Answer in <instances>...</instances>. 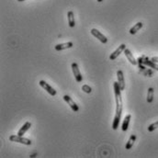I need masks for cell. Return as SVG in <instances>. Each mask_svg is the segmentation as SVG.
<instances>
[{
  "instance_id": "1",
  "label": "cell",
  "mask_w": 158,
  "mask_h": 158,
  "mask_svg": "<svg viewBox=\"0 0 158 158\" xmlns=\"http://www.w3.org/2000/svg\"><path fill=\"white\" fill-rule=\"evenodd\" d=\"M114 94H115V100H116V114L112 123V129L116 131L119 125L120 118L122 113V90H120L118 82H114Z\"/></svg>"
},
{
  "instance_id": "2",
  "label": "cell",
  "mask_w": 158,
  "mask_h": 158,
  "mask_svg": "<svg viewBox=\"0 0 158 158\" xmlns=\"http://www.w3.org/2000/svg\"><path fill=\"white\" fill-rule=\"evenodd\" d=\"M9 141L10 142H19V144H25V145H31V141L29 139L24 138L23 136H19V135H10L9 136Z\"/></svg>"
},
{
  "instance_id": "3",
  "label": "cell",
  "mask_w": 158,
  "mask_h": 158,
  "mask_svg": "<svg viewBox=\"0 0 158 158\" xmlns=\"http://www.w3.org/2000/svg\"><path fill=\"white\" fill-rule=\"evenodd\" d=\"M39 84H40V86L43 88V89H45L46 91L51 95V96H52V97H54V96H56V94H57V92H56V90L52 87H51L48 83H46L44 80H41L40 82H39Z\"/></svg>"
},
{
  "instance_id": "4",
  "label": "cell",
  "mask_w": 158,
  "mask_h": 158,
  "mask_svg": "<svg viewBox=\"0 0 158 158\" xmlns=\"http://www.w3.org/2000/svg\"><path fill=\"white\" fill-rule=\"evenodd\" d=\"M72 70H73V74L74 76V78H76V82L78 83H81L83 81V76L80 73V70L78 68V65L76 63H73L72 64Z\"/></svg>"
},
{
  "instance_id": "5",
  "label": "cell",
  "mask_w": 158,
  "mask_h": 158,
  "mask_svg": "<svg viewBox=\"0 0 158 158\" xmlns=\"http://www.w3.org/2000/svg\"><path fill=\"white\" fill-rule=\"evenodd\" d=\"M91 34L93 36H95L97 39H99L102 43H107L108 42V39H107V37L105 36L104 34H102L99 31H97V29H91Z\"/></svg>"
},
{
  "instance_id": "6",
  "label": "cell",
  "mask_w": 158,
  "mask_h": 158,
  "mask_svg": "<svg viewBox=\"0 0 158 158\" xmlns=\"http://www.w3.org/2000/svg\"><path fill=\"white\" fill-rule=\"evenodd\" d=\"M125 49H126V45H125L124 43H122V45H119V48H118L116 51H114L110 54L109 59L111 60V61H114V60H116V59L118 58V56H119L120 54H122V51H124Z\"/></svg>"
},
{
  "instance_id": "7",
  "label": "cell",
  "mask_w": 158,
  "mask_h": 158,
  "mask_svg": "<svg viewBox=\"0 0 158 158\" xmlns=\"http://www.w3.org/2000/svg\"><path fill=\"white\" fill-rule=\"evenodd\" d=\"M64 101H65L67 104L69 105L70 108H71L74 112H77V111L79 110V107L77 106V105L76 104V102H74L68 95H64Z\"/></svg>"
},
{
  "instance_id": "8",
  "label": "cell",
  "mask_w": 158,
  "mask_h": 158,
  "mask_svg": "<svg viewBox=\"0 0 158 158\" xmlns=\"http://www.w3.org/2000/svg\"><path fill=\"white\" fill-rule=\"evenodd\" d=\"M117 78H118V84L120 88V90L125 89V80H124V74L122 70H119L117 72Z\"/></svg>"
},
{
  "instance_id": "9",
  "label": "cell",
  "mask_w": 158,
  "mask_h": 158,
  "mask_svg": "<svg viewBox=\"0 0 158 158\" xmlns=\"http://www.w3.org/2000/svg\"><path fill=\"white\" fill-rule=\"evenodd\" d=\"M138 61H142V64H144L149 66L150 68H153V69L158 71V64H157V63L153 62L152 60H151V61H150V60H148V59H144V60L142 58H139V59H138Z\"/></svg>"
},
{
  "instance_id": "10",
  "label": "cell",
  "mask_w": 158,
  "mask_h": 158,
  "mask_svg": "<svg viewBox=\"0 0 158 158\" xmlns=\"http://www.w3.org/2000/svg\"><path fill=\"white\" fill-rule=\"evenodd\" d=\"M124 54H125L126 58L128 59V61H129L132 64H133V65H137V64H138V61H136V60H135V58L133 57L131 51H130L129 49L126 48V49L124 50Z\"/></svg>"
},
{
  "instance_id": "11",
  "label": "cell",
  "mask_w": 158,
  "mask_h": 158,
  "mask_svg": "<svg viewBox=\"0 0 158 158\" xmlns=\"http://www.w3.org/2000/svg\"><path fill=\"white\" fill-rule=\"evenodd\" d=\"M74 46V43L69 41V42H64V43H60L57 44L55 46V50L60 51H63V50H66V49H70Z\"/></svg>"
},
{
  "instance_id": "12",
  "label": "cell",
  "mask_w": 158,
  "mask_h": 158,
  "mask_svg": "<svg viewBox=\"0 0 158 158\" xmlns=\"http://www.w3.org/2000/svg\"><path fill=\"white\" fill-rule=\"evenodd\" d=\"M31 123L29 122H27L23 126L20 128V130L18 132V135H19V136H23V135L26 133V132H28L29 129H31Z\"/></svg>"
},
{
  "instance_id": "13",
  "label": "cell",
  "mask_w": 158,
  "mask_h": 158,
  "mask_svg": "<svg viewBox=\"0 0 158 158\" xmlns=\"http://www.w3.org/2000/svg\"><path fill=\"white\" fill-rule=\"evenodd\" d=\"M67 19H68V24L71 28L76 26V21H74V15L73 11H69L67 13Z\"/></svg>"
},
{
  "instance_id": "14",
  "label": "cell",
  "mask_w": 158,
  "mask_h": 158,
  "mask_svg": "<svg viewBox=\"0 0 158 158\" xmlns=\"http://www.w3.org/2000/svg\"><path fill=\"white\" fill-rule=\"evenodd\" d=\"M132 119V115L131 114H128L124 120H123V123H122V129L123 132H126L128 130V128H129V124H130V120Z\"/></svg>"
},
{
  "instance_id": "15",
  "label": "cell",
  "mask_w": 158,
  "mask_h": 158,
  "mask_svg": "<svg viewBox=\"0 0 158 158\" xmlns=\"http://www.w3.org/2000/svg\"><path fill=\"white\" fill-rule=\"evenodd\" d=\"M135 141H136V135H135V134H132V135H131V137H130V139H129V141L127 142L125 148H126L127 150L132 149V147L133 146Z\"/></svg>"
},
{
  "instance_id": "16",
  "label": "cell",
  "mask_w": 158,
  "mask_h": 158,
  "mask_svg": "<svg viewBox=\"0 0 158 158\" xmlns=\"http://www.w3.org/2000/svg\"><path fill=\"white\" fill-rule=\"evenodd\" d=\"M142 22H138V23H136L135 24L131 29H130V33L132 34V35H133V34H135V33H137V31H139L140 29L142 28Z\"/></svg>"
},
{
  "instance_id": "17",
  "label": "cell",
  "mask_w": 158,
  "mask_h": 158,
  "mask_svg": "<svg viewBox=\"0 0 158 158\" xmlns=\"http://www.w3.org/2000/svg\"><path fill=\"white\" fill-rule=\"evenodd\" d=\"M154 100V88L149 87L148 88V93H147V102L152 103Z\"/></svg>"
},
{
  "instance_id": "18",
  "label": "cell",
  "mask_w": 158,
  "mask_h": 158,
  "mask_svg": "<svg viewBox=\"0 0 158 158\" xmlns=\"http://www.w3.org/2000/svg\"><path fill=\"white\" fill-rule=\"evenodd\" d=\"M158 128V122H154V123H153V124H151L149 127H148V132H154V130H156Z\"/></svg>"
},
{
  "instance_id": "19",
  "label": "cell",
  "mask_w": 158,
  "mask_h": 158,
  "mask_svg": "<svg viewBox=\"0 0 158 158\" xmlns=\"http://www.w3.org/2000/svg\"><path fill=\"white\" fill-rule=\"evenodd\" d=\"M82 90L84 92H86V93H91V91H92V89H91V87H88L87 85H84L82 87Z\"/></svg>"
},
{
  "instance_id": "20",
  "label": "cell",
  "mask_w": 158,
  "mask_h": 158,
  "mask_svg": "<svg viewBox=\"0 0 158 158\" xmlns=\"http://www.w3.org/2000/svg\"><path fill=\"white\" fill-rule=\"evenodd\" d=\"M151 60H152L153 62H154V63H157V64H158V57H153Z\"/></svg>"
},
{
  "instance_id": "21",
  "label": "cell",
  "mask_w": 158,
  "mask_h": 158,
  "mask_svg": "<svg viewBox=\"0 0 158 158\" xmlns=\"http://www.w3.org/2000/svg\"><path fill=\"white\" fill-rule=\"evenodd\" d=\"M19 2H23V1H25V0H18Z\"/></svg>"
},
{
  "instance_id": "22",
  "label": "cell",
  "mask_w": 158,
  "mask_h": 158,
  "mask_svg": "<svg viewBox=\"0 0 158 158\" xmlns=\"http://www.w3.org/2000/svg\"><path fill=\"white\" fill-rule=\"evenodd\" d=\"M97 2H102L103 0H97Z\"/></svg>"
}]
</instances>
